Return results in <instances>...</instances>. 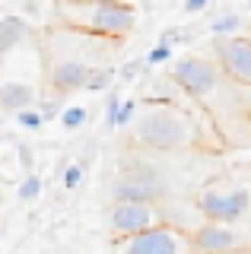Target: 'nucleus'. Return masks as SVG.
<instances>
[{
    "mask_svg": "<svg viewBox=\"0 0 251 254\" xmlns=\"http://www.w3.org/2000/svg\"><path fill=\"white\" fill-rule=\"evenodd\" d=\"M134 140L146 149H159V153H169V149H185L194 143V127L191 121L175 108L166 105H150L137 115L134 121Z\"/></svg>",
    "mask_w": 251,
    "mask_h": 254,
    "instance_id": "nucleus-1",
    "label": "nucleus"
},
{
    "mask_svg": "<svg viewBox=\"0 0 251 254\" xmlns=\"http://www.w3.org/2000/svg\"><path fill=\"white\" fill-rule=\"evenodd\" d=\"M166 194H169L166 178L146 162H130L112 185L115 203H156Z\"/></svg>",
    "mask_w": 251,
    "mask_h": 254,
    "instance_id": "nucleus-2",
    "label": "nucleus"
},
{
    "mask_svg": "<svg viewBox=\"0 0 251 254\" xmlns=\"http://www.w3.org/2000/svg\"><path fill=\"white\" fill-rule=\"evenodd\" d=\"M64 16L83 19V26L96 35H127L137 26V13L127 3H86V6H58Z\"/></svg>",
    "mask_w": 251,
    "mask_h": 254,
    "instance_id": "nucleus-3",
    "label": "nucleus"
},
{
    "mask_svg": "<svg viewBox=\"0 0 251 254\" xmlns=\"http://www.w3.org/2000/svg\"><path fill=\"white\" fill-rule=\"evenodd\" d=\"M197 206H200L203 216H207V222L232 226V222H239L248 213L251 194H248L245 188H232V190H226V188H207V190H200Z\"/></svg>",
    "mask_w": 251,
    "mask_h": 254,
    "instance_id": "nucleus-4",
    "label": "nucleus"
},
{
    "mask_svg": "<svg viewBox=\"0 0 251 254\" xmlns=\"http://www.w3.org/2000/svg\"><path fill=\"white\" fill-rule=\"evenodd\" d=\"M118 254H197V251H194L191 235L178 232L172 226H156L143 235L124 238Z\"/></svg>",
    "mask_w": 251,
    "mask_h": 254,
    "instance_id": "nucleus-5",
    "label": "nucleus"
},
{
    "mask_svg": "<svg viewBox=\"0 0 251 254\" xmlns=\"http://www.w3.org/2000/svg\"><path fill=\"white\" fill-rule=\"evenodd\" d=\"M108 226H112V232L118 238H134V235H143L150 229L162 226V222H159L156 203H112Z\"/></svg>",
    "mask_w": 251,
    "mask_h": 254,
    "instance_id": "nucleus-6",
    "label": "nucleus"
},
{
    "mask_svg": "<svg viewBox=\"0 0 251 254\" xmlns=\"http://www.w3.org/2000/svg\"><path fill=\"white\" fill-rule=\"evenodd\" d=\"M219 76H223V70L213 61H203V58H182L172 70V79L194 99H203V95L213 92Z\"/></svg>",
    "mask_w": 251,
    "mask_h": 254,
    "instance_id": "nucleus-7",
    "label": "nucleus"
},
{
    "mask_svg": "<svg viewBox=\"0 0 251 254\" xmlns=\"http://www.w3.org/2000/svg\"><path fill=\"white\" fill-rule=\"evenodd\" d=\"M213 51H216L219 70L229 79L251 89V38H239V35L219 38V42H213Z\"/></svg>",
    "mask_w": 251,
    "mask_h": 254,
    "instance_id": "nucleus-8",
    "label": "nucleus"
},
{
    "mask_svg": "<svg viewBox=\"0 0 251 254\" xmlns=\"http://www.w3.org/2000/svg\"><path fill=\"white\" fill-rule=\"evenodd\" d=\"M194 251L197 254H229L242 248V235L229 226H216V222H203L191 235Z\"/></svg>",
    "mask_w": 251,
    "mask_h": 254,
    "instance_id": "nucleus-9",
    "label": "nucleus"
},
{
    "mask_svg": "<svg viewBox=\"0 0 251 254\" xmlns=\"http://www.w3.org/2000/svg\"><path fill=\"white\" fill-rule=\"evenodd\" d=\"M89 73H92V67H86L83 61L64 58V61H58V64L51 67L48 83H51V89L58 92V95H67V92L86 89V83H89Z\"/></svg>",
    "mask_w": 251,
    "mask_h": 254,
    "instance_id": "nucleus-10",
    "label": "nucleus"
},
{
    "mask_svg": "<svg viewBox=\"0 0 251 254\" xmlns=\"http://www.w3.org/2000/svg\"><path fill=\"white\" fill-rule=\"evenodd\" d=\"M35 108V89L29 83L10 79V83H0V111H10V115H22V111Z\"/></svg>",
    "mask_w": 251,
    "mask_h": 254,
    "instance_id": "nucleus-11",
    "label": "nucleus"
},
{
    "mask_svg": "<svg viewBox=\"0 0 251 254\" xmlns=\"http://www.w3.org/2000/svg\"><path fill=\"white\" fill-rule=\"evenodd\" d=\"M29 38V22L26 16H16V13H3L0 16V58L19 48L22 42Z\"/></svg>",
    "mask_w": 251,
    "mask_h": 254,
    "instance_id": "nucleus-12",
    "label": "nucleus"
},
{
    "mask_svg": "<svg viewBox=\"0 0 251 254\" xmlns=\"http://www.w3.org/2000/svg\"><path fill=\"white\" fill-rule=\"evenodd\" d=\"M239 26H242L239 13H223V16H216V19L210 22V32H213V38L219 42V38H232V32Z\"/></svg>",
    "mask_w": 251,
    "mask_h": 254,
    "instance_id": "nucleus-13",
    "label": "nucleus"
},
{
    "mask_svg": "<svg viewBox=\"0 0 251 254\" xmlns=\"http://www.w3.org/2000/svg\"><path fill=\"white\" fill-rule=\"evenodd\" d=\"M115 76H118V70H112V67H96V70L89 73L86 89H89V92H105L108 86L115 83Z\"/></svg>",
    "mask_w": 251,
    "mask_h": 254,
    "instance_id": "nucleus-14",
    "label": "nucleus"
},
{
    "mask_svg": "<svg viewBox=\"0 0 251 254\" xmlns=\"http://www.w3.org/2000/svg\"><path fill=\"white\" fill-rule=\"evenodd\" d=\"M16 194H19V200H22V203H32V200H38V197H42V178H38L35 172H32V175H26Z\"/></svg>",
    "mask_w": 251,
    "mask_h": 254,
    "instance_id": "nucleus-15",
    "label": "nucleus"
},
{
    "mask_svg": "<svg viewBox=\"0 0 251 254\" xmlns=\"http://www.w3.org/2000/svg\"><path fill=\"white\" fill-rule=\"evenodd\" d=\"M83 175H86V162L80 159V162H70L64 175H61V181H64V188L67 190H73V188H80L83 185Z\"/></svg>",
    "mask_w": 251,
    "mask_h": 254,
    "instance_id": "nucleus-16",
    "label": "nucleus"
},
{
    "mask_svg": "<svg viewBox=\"0 0 251 254\" xmlns=\"http://www.w3.org/2000/svg\"><path fill=\"white\" fill-rule=\"evenodd\" d=\"M83 121H86V108L83 105H70V108H64V115H61V124H64L67 130L83 127Z\"/></svg>",
    "mask_w": 251,
    "mask_h": 254,
    "instance_id": "nucleus-17",
    "label": "nucleus"
},
{
    "mask_svg": "<svg viewBox=\"0 0 251 254\" xmlns=\"http://www.w3.org/2000/svg\"><path fill=\"white\" fill-rule=\"evenodd\" d=\"M16 121H19V127H26V130H42L45 127V118H42L38 108H29V111H22V115H16Z\"/></svg>",
    "mask_w": 251,
    "mask_h": 254,
    "instance_id": "nucleus-18",
    "label": "nucleus"
},
{
    "mask_svg": "<svg viewBox=\"0 0 251 254\" xmlns=\"http://www.w3.org/2000/svg\"><path fill=\"white\" fill-rule=\"evenodd\" d=\"M172 51H175V48H169V45H156V48H150V51H146V64H150V67H156V64H166V61H172Z\"/></svg>",
    "mask_w": 251,
    "mask_h": 254,
    "instance_id": "nucleus-19",
    "label": "nucleus"
},
{
    "mask_svg": "<svg viewBox=\"0 0 251 254\" xmlns=\"http://www.w3.org/2000/svg\"><path fill=\"white\" fill-rule=\"evenodd\" d=\"M134 111H137V102H134V99H124V102H121V108H118L115 130H118V127H127L130 121H134Z\"/></svg>",
    "mask_w": 251,
    "mask_h": 254,
    "instance_id": "nucleus-20",
    "label": "nucleus"
},
{
    "mask_svg": "<svg viewBox=\"0 0 251 254\" xmlns=\"http://www.w3.org/2000/svg\"><path fill=\"white\" fill-rule=\"evenodd\" d=\"M121 102H124V99H118V95H108V102H105V127H108V130H115V121H118V108H121Z\"/></svg>",
    "mask_w": 251,
    "mask_h": 254,
    "instance_id": "nucleus-21",
    "label": "nucleus"
},
{
    "mask_svg": "<svg viewBox=\"0 0 251 254\" xmlns=\"http://www.w3.org/2000/svg\"><path fill=\"white\" fill-rule=\"evenodd\" d=\"M35 108L42 111L45 121H48V118H54V115H64V108H61V99H45V102H38Z\"/></svg>",
    "mask_w": 251,
    "mask_h": 254,
    "instance_id": "nucleus-22",
    "label": "nucleus"
},
{
    "mask_svg": "<svg viewBox=\"0 0 251 254\" xmlns=\"http://www.w3.org/2000/svg\"><path fill=\"white\" fill-rule=\"evenodd\" d=\"M185 42V32L182 29H166L159 35V45H169V48H175V45H182Z\"/></svg>",
    "mask_w": 251,
    "mask_h": 254,
    "instance_id": "nucleus-23",
    "label": "nucleus"
},
{
    "mask_svg": "<svg viewBox=\"0 0 251 254\" xmlns=\"http://www.w3.org/2000/svg\"><path fill=\"white\" fill-rule=\"evenodd\" d=\"M140 67H146V61H130V64H124V67L118 70V73H121V79H134Z\"/></svg>",
    "mask_w": 251,
    "mask_h": 254,
    "instance_id": "nucleus-24",
    "label": "nucleus"
},
{
    "mask_svg": "<svg viewBox=\"0 0 251 254\" xmlns=\"http://www.w3.org/2000/svg\"><path fill=\"white\" fill-rule=\"evenodd\" d=\"M19 165L26 169V175H32V149L29 146H19Z\"/></svg>",
    "mask_w": 251,
    "mask_h": 254,
    "instance_id": "nucleus-25",
    "label": "nucleus"
},
{
    "mask_svg": "<svg viewBox=\"0 0 251 254\" xmlns=\"http://www.w3.org/2000/svg\"><path fill=\"white\" fill-rule=\"evenodd\" d=\"M210 6V0H188L185 3V13H203Z\"/></svg>",
    "mask_w": 251,
    "mask_h": 254,
    "instance_id": "nucleus-26",
    "label": "nucleus"
},
{
    "mask_svg": "<svg viewBox=\"0 0 251 254\" xmlns=\"http://www.w3.org/2000/svg\"><path fill=\"white\" fill-rule=\"evenodd\" d=\"M229 254H251V251H245V248H239V251H229Z\"/></svg>",
    "mask_w": 251,
    "mask_h": 254,
    "instance_id": "nucleus-27",
    "label": "nucleus"
},
{
    "mask_svg": "<svg viewBox=\"0 0 251 254\" xmlns=\"http://www.w3.org/2000/svg\"><path fill=\"white\" fill-rule=\"evenodd\" d=\"M115 254H118V251H115Z\"/></svg>",
    "mask_w": 251,
    "mask_h": 254,
    "instance_id": "nucleus-28",
    "label": "nucleus"
}]
</instances>
